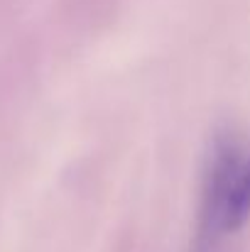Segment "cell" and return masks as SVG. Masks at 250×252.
I'll use <instances>...</instances> for the list:
<instances>
[{
	"mask_svg": "<svg viewBox=\"0 0 250 252\" xmlns=\"http://www.w3.org/2000/svg\"><path fill=\"white\" fill-rule=\"evenodd\" d=\"M250 216V157L238 159L226 152L214 171L206 225L214 230H236Z\"/></svg>",
	"mask_w": 250,
	"mask_h": 252,
	"instance_id": "1",
	"label": "cell"
}]
</instances>
